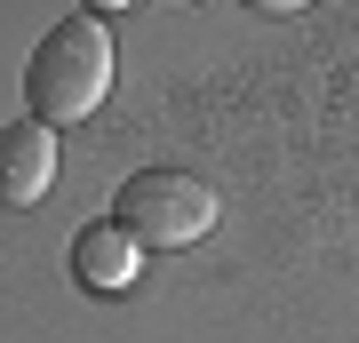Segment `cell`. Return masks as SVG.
<instances>
[{
	"mask_svg": "<svg viewBox=\"0 0 359 343\" xmlns=\"http://www.w3.org/2000/svg\"><path fill=\"white\" fill-rule=\"evenodd\" d=\"M112 96V32L96 16H56L25 64V104L40 128H72Z\"/></svg>",
	"mask_w": 359,
	"mask_h": 343,
	"instance_id": "obj_1",
	"label": "cell"
},
{
	"mask_svg": "<svg viewBox=\"0 0 359 343\" xmlns=\"http://www.w3.org/2000/svg\"><path fill=\"white\" fill-rule=\"evenodd\" d=\"M112 224L136 248H192L216 231V191L200 176H184V168H136L112 200Z\"/></svg>",
	"mask_w": 359,
	"mask_h": 343,
	"instance_id": "obj_2",
	"label": "cell"
},
{
	"mask_svg": "<svg viewBox=\"0 0 359 343\" xmlns=\"http://www.w3.org/2000/svg\"><path fill=\"white\" fill-rule=\"evenodd\" d=\"M48 184H56V128H40V120L0 128V208L48 200Z\"/></svg>",
	"mask_w": 359,
	"mask_h": 343,
	"instance_id": "obj_3",
	"label": "cell"
},
{
	"mask_svg": "<svg viewBox=\"0 0 359 343\" xmlns=\"http://www.w3.org/2000/svg\"><path fill=\"white\" fill-rule=\"evenodd\" d=\"M136 264H144V248H136V240H128V231H120L112 216L72 231V280L88 288V295H120V288L136 280Z\"/></svg>",
	"mask_w": 359,
	"mask_h": 343,
	"instance_id": "obj_4",
	"label": "cell"
}]
</instances>
